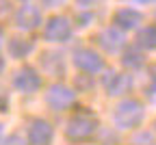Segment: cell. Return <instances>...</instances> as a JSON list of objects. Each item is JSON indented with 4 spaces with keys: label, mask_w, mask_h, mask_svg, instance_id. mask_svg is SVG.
Wrapping results in <instances>:
<instances>
[{
    "label": "cell",
    "mask_w": 156,
    "mask_h": 145,
    "mask_svg": "<svg viewBox=\"0 0 156 145\" xmlns=\"http://www.w3.org/2000/svg\"><path fill=\"white\" fill-rule=\"evenodd\" d=\"M41 2H44L46 7H61V5L67 2V0H41Z\"/></svg>",
    "instance_id": "cell-19"
},
{
    "label": "cell",
    "mask_w": 156,
    "mask_h": 145,
    "mask_svg": "<svg viewBox=\"0 0 156 145\" xmlns=\"http://www.w3.org/2000/svg\"><path fill=\"white\" fill-rule=\"evenodd\" d=\"M76 102V91L69 89L67 85H61V82H54L52 87H48L46 93V104L54 111H65Z\"/></svg>",
    "instance_id": "cell-5"
},
{
    "label": "cell",
    "mask_w": 156,
    "mask_h": 145,
    "mask_svg": "<svg viewBox=\"0 0 156 145\" xmlns=\"http://www.w3.org/2000/svg\"><path fill=\"white\" fill-rule=\"evenodd\" d=\"M132 145H156V143H154L152 132H141L139 136H136V139L132 141Z\"/></svg>",
    "instance_id": "cell-15"
},
{
    "label": "cell",
    "mask_w": 156,
    "mask_h": 145,
    "mask_svg": "<svg viewBox=\"0 0 156 145\" xmlns=\"http://www.w3.org/2000/svg\"><path fill=\"white\" fill-rule=\"evenodd\" d=\"M13 87L20 91V93H35L39 91V87H41V76L37 74L35 67H20L15 74H13Z\"/></svg>",
    "instance_id": "cell-6"
},
{
    "label": "cell",
    "mask_w": 156,
    "mask_h": 145,
    "mask_svg": "<svg viewBox=\"0 0 156 145\" xmlns=\"http://www.w3.org/2000/svg\"><path fill=\"white\" fill-rule=\"evenodd\" d=\"M72 37V22L65 15H52L44 24V39L50 44H65Z\"/></svg>",
    "instance_id": "cell-3"
},
{
    "label": "cell",
    "mask_w": 156,
    "mask_h": 145,
    "mask_svg": "<svg viewBox=\"0 0 156 145\" xmlns=\"http://www.w3.org/2000/svg\"><path fill=\"white\" fill-rule=\"evenodd\" d=\"M0 145H26V141L22 136H17V134H11V136H7Z\"/></svg>",
    "instance_id": "cell-16"
},
{
    "label": "cell",
    "mask_w": 156,
    "mask_h": 145,
    "mask_svg": "<svg viewBox=\"0 0 156 145\" xmlns=\"http://www.w3.org/2000/svg\"><path fill=\"white\" fill-rule=\"evenodd\" d=\"M134 2H136V5H154L156 0H134Z\"/></svg>",
    "instance_id": "cell-20"
},
{
    "label": "cell",
    "mask_w": 156,
    "mask_h": 145,
    "mask_svg": "<svg viewBox=\"0 0 156 145\" xmlns=\"http://www.w3.org/2000/svg\"><path fill=\"white\" fill-rule=\"evenodd\" d=\"M54 139V128L46 119H33L28 123V143L30 145H50Z\"/></svg>",
    "instance_id": "cell-9"
},
{
    "label": "cell",
    "mask_w": 156,
    "mask_h": 145,
    "mask_svg": "<svg viewBox=\"0 0 156 145\" xmlns=\"http://www.w3.org/2000/svg\"><path fill=\"white\" fill-rule=\"evenodd\" d=\"M2 69H5V58L0 56V72H2Z\"/></svg>",
    "instance_id": "cell-21"
},
{
    "label": "cell",
    "mask_w": 156,
    "mask_h": 145,
    "mask_svg": "<svg viewBox=\"0 0 156 145\" xmlns=\"http://www.w3.org/2000/svg\"><path fill=\"white\" fill-rule=\"evenodd\" d=\"M0 136H2V126H0Z\"/></svg>",
    "instance_id": "cell-23"
},
{
    "label": "cell",
    "mask_w": 156,
    "mask_h": 145,
    "mask_svg": "<svg viewBox=\"0 0 156 145\" xmlns=\"http://www.w3.org/2000/svg\"><path fill=\"white\" fill-rule=\"evenodd\" d=\"M95 130H98V119L91 113H78V115L69 117L67 126H65V136L69 141L80 143V141L91 139L95 134Z\"/></svg>",
    "instance_id": "cell-2"
},
{
    "label": "cell",
    "mask_w": 156,
    "mask_h": 145,
    "mask_svg": "<svg viewBox=\"0 0 156 145\" xmlns=\"http://www.w3.org/2000/svg\"><path fill=\"white\" fill-rule=\"evenodd\" d=\"M143 63H145V56L139 48H128L122 56V65L128 69H139V67H143Z\"/></svg>",
    "instance_id": "cell-14"
},
{
    "label": "cell",
    "mask_w": 156,
    "mask_h": 145,
    "mask_svg": "<svg viewBox=\"0 0 156 145\" xmlns=\"http://www.w3.org/2000/svg\"><path fill=\"white\" fill-rule=\"evenodd\" d=\"M102 0H76V5L80 7V9H93V7H98Z\"/></svg>",
    "instance_id": "cell-17"
},
{
    "label": "cell",
    "mask_w": 156,
    "mask_h": 145,
    "mask_svg": "<svg viewBox=\"0 0 156 145\" xmlns=\"http://www.w3.org/2000/svg\"><path fill=\"white\" fill-rule=\"evenodd\" d=\"M98 44H100V48L108 54H117L119 50H124L126 46V37L119 28L115 26H108L104 30H100V35H98Z\"/></svg>",
    "instance_id": "cell-8"
},
{
    "label": "cell",
    "mask_w": 156,
    "mask_h": 145,
    "mask_svg": "<svg viewBox=\"0 0 156 145\" xmlns=\"http://www.w3.org/2000/svg\"><path fill=\"white\" fill-rule=\"evenodd\" d=\"M141 22H143V15L136 11V9H130V7L117 9L115 15H113L115 28H119L122 33H124V30H134V28H139Z\"/></svg>",
    "instance_id": "cell-11"
},
{
    "label": "cell",
    "mask_w": 156,
    "mask_h": 145,
    "mask_svg": "<svg viewBox=\"0 0 156 145\" xmlns=\"http://www.w3.org/2000/svg\"><path fill=\"white\" fill-rule=\"evenodd\" d=\"M9 54L13 56V58H26L30 52H33V48H35V44L30 39H24V37H13L11 41H9Z\"/></svg>",
    "instance_id": "cell-12"
},
{
    "label": "cell",
    "mask_w": 156,
    "mask_h": 145,
    "mask_svg": "<svg viewBox=\"0 0 156 145\" xmlns=\"http://www.w3.org/2000/svg\"><path fill=\"white\" fill-rule=\"evenodd\" d=\"M13 22H15V26L20 30H26V33L37 30L41 26V11H39V7H35V5H22L15 11Z\"/></svg>",
    "instance_id": "cell-7"
},
{
    "label": "cell",
    "mask_w": 156,
    "mask_h": 145,
    "mask_svg": "<svg viewBox=\"0 0 156 145\" xmlns=\"http://www.w3.org/2000/svg\"><path fill=\"white\" fill-rule=\"evenodd\" d=\"M102 85H104L108 95H124L132 87V78L128 74H122V72H111L102 78Z\"/></svg>",
    "instance_id": "cell-10"
},
{
    "label": "cell",
    "mask_w": 156,
    "mask_h": 145,
    "mask_svg": "<svg viewBox=\"0 0 156 145\" xmlns=\"http://www.w3.org/2000/svg\"><path fill=\"white\" fill-rule=\"evenodd\" d=\"M74 65L85 72V74H98L104 69V58L100 52H95L93 48H76L72 54Z\"/></svg>",
    "instance_id": "cell-4"
},
{
    "label": "cell",
    "mask_w": 156,
    "mask_h": 145,
    "mask_svg": "<svg viewBox=\"0 0 156 145\" xmlns=\"http://www.w3.org/2000/svg\"><path fill=\"white\" fill-rule=\"evenodd\" d=\"M9 11H11V0H0V17L9 15Z\"/></svg>",
    "instance_id": "cell-18"
},
{
    "label": "cell",
    "mask_w": 156,
    "mask_h": 145,
    "mask_svg": "<svg viewBox=\"0 0 156 145\" xmlns=\"http://www.w3.org/2000/svg\"><path fill=\"white\" fill-rule=\"evenodd\" d=\"M143 115H145V111H143V104L139 100H122L115 106L113 121L119 130H132L136 126H141Z\"/></svg>",
    "instance_id": "cell-1"
},
{
    "label": "cell",
    "mask_w": 156,
    "mask_h": 145,
    "mask_svg": "<svg viewBox=\"0 0 156 145\" xmlns=\"http://www.w3.org/2000/svg\"><path fill=\"white\" fill-rule=\"evenodd\" d=\"M2 41H5V33H2V28H0V46H2Z\"/></svg>",
    "instance_id": "cell-22"
},
{
    "label": "cell",
    "mask_w": 156,
    "mask_h": 145,
    "mask_svg": "<svg viewBox=\"0 0 156 145\" xmlns=\"http://www.w3.org/2000/svg\"><path fill=\"white\" fill-rule=\"evenodd\" d=\"M136 48H145V50H156V24L145 26L136 33Z\"/></svg>",
    "instance_id": "cell-13"
}]
</instances>
